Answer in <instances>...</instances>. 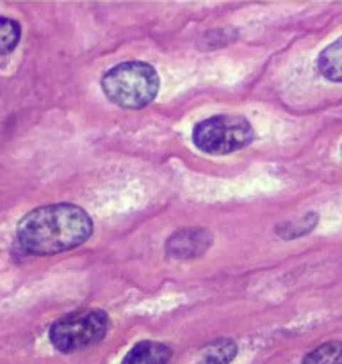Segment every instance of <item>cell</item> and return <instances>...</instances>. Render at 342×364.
<instances>
[{"instance_id":"6da1fadb","label":"cell","mask_w":342,"mask_h":364,"mask_svg":"<svg viewBox=\"0 0 342 364\" xmlns=\"http://www.w3.org/2000/svg\"><path fill=\"white\" fill-rule=\"evenodd\" d=\"M93 235V220L84 208L57 203L31 210L16 228V242L27 255L52 256L81 247Z\"/></svg>"},{"instance_id":"7a4b0ae2","label":"cell","mask_w":342,"mask_h":364,"mask_svg":"<svg viewBox=\"0 0 342 364\" xmlns=\"http://www.w3.org/2000/svg\"><path fill=\"white\" fill-rule=\"evenodd\" d=\"M102 91L121 109H142L155 100L160 78L155 68L142 60H127L102 77Z\"/></svg>"},{"instance_id":"3957f363","label":"cell","mask_w":342,"mask_h":364,"mask_svg":"<svg viewBox=\"0 0 342 364\" xmlns=\"http://www.w3.org/2000/svg\"><path fill=\"white\" fill-rule=\"evenodd\" d=\"M255 141V130L244 116L219 114L200 121L192 130L196 148L209 155H228Z\"/></svg>"},{"instance_id":"277c9868","label":"cell","mask_w":342,"mask_h":364,"mask_svg":"<svg viewBox=\"0 0 342 364\" xmlns=\"http://www.w3.org/2000/svg\"><path fill=\"white\" fill-rule=\"evenodd\" d=\"M109 331V316L102 309H84L63 316L48 331L50 343L63 354L100 343Z\"/></svg>"},{"instance_id":"5b68a950","label":"cell","mask_w":342,"mask_h":364,"mask_svg":"<svg viewBox=\"0 0 342 364\" xmlns=\"http://www.w3.org/2000/svg\"><path fill=\"white\" fill-rule=\"evenodd\" d=\"M212 245V235L203 228H184L167 238L166 252L175 259H192L207 252Z\"/></svg>"},{"instance_id":"8992f818","label":"cell","mask_w":342,"mask_h":364,"mask_svg":"<svg viewBox=\"0 0 342 364\" xmlns=\"http://www.w3.org/2000/svg\"><path fill=\"white\" fill-rule=\"evenodd\" d=\"M173 358V350L159 341L145 340L135 343L125 354L121 364H167Z\"/></svg>"},{"instance_id":"52a82bcc","label":"cell","mask_w":342,"mask_h":364,"mask_svg":"<svg viewBox=\"0 0 342 364\" xmlns=\"http://www.w3.org/2000/svg\"><path fill=\"white\" fill-rule=\"evenodd\" d=\"M319 73L330 82H342V38L328 45L317 59Z\"/></svg>"},{"instance_id":"ba28073f","label":"cell","mask_w":342,"mask_h":364,"mask_svg":"<svg viewBox=\"0 0 342 364\" xmlns=\"http://www.w3.org/2000/svg\"><path fill=\"white\" fill-rule=\"evenodd\" d=\"M237 355V345L232 340H216L200 350L195 364H230Z\"/></svg>"},{"instance_id":"9c48e42d","label":"cell","mask_w":342,"mask_h":364,"mask_svg":"<svg viewBox=\"0 0 342 364\" xmlns=\"http://www.w3.org/2000/svg\"><path fill=\"white\" fill-rule=\"evenodd\" d=\"M301 364H342V341H328L309 352Z\"/></svg>"},{"instance_id":"30bf717a","label":"cell","mask_w":342,"mask_h":364,"mask_svg":"<svg viewBox=\"0 0 342 364\" xmlns=\"http://www.w3.org/2000/svg\"><path fill=\"white\" fill-rule=\"evenodd\" d=\"M21 28L20 23L11 18L0 16V55H7L13 52L20 41Z\"/></svg>"},{"instance_id":"8fae6325","label":"cell","mask_w":342,"mask_h":364,"mask_svg":"<svg viewBox=\"0 0 342 364\" xmlns=\"http://www.w3.org/2000/svg\"><path fill=\"white\" fill-rule=\"evenodd\" d=\"M341 151H342V148H341Z\"/></svg>"}]
</instances>
